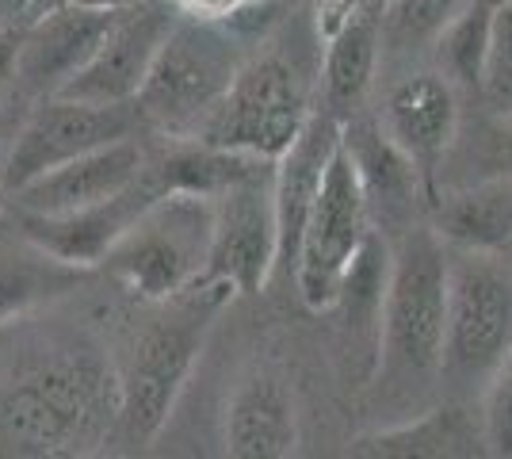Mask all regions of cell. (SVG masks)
Instances as JSON below:
<instances>
[{"mask_svg": "<svg viewBox=\"0 0 512 459\" xmlns=\"http://www.w3.org/2000/svg\"><path fill=\"white\" fill-rule=\"evenodd\" d=\"M119 368L88 337L31 341L0 372V452L85 456L119 429Z\"/></svg>", "mask_w": 512, "mask_h": 459, "instance_id": "1", "label": "cell"}, {"mask_svg": "<svg viewBox=\"0 0 512 459\" xmlns=\"http://www.w3.org/2000/svg\"><path fill=\"white\" fill-rule=\"evenodd\" d=\"M394 245L383 329L375 368L367 375L371 410L386 425L428 414L444 398V341H448V241L421 222Z\"/></svg>", "mask_w": 512, "mask_h": 459, "instance_id": "2", "label": "cell"}, {"mask_svg": "<svg viewBox=\"0 0 512 459\" xmlns=\"http://www.w3.org/2000/svg\"><path fill=\"white\" fill-rule=\"evenodd\" d=\"M234 295L237 291L230 284L203 276L180 295L153 303V318L138 329L127 364L119 368V433L134 448H146L165 429L218 314L230 306Z\"/></svg>", "mask_w": 512, "mask_h": 459, "instance_id": "3", "label": "cell"}, {"mask_svg": "<svg viewBox=\"0 0 512 459\" xmlns=\"http://www.w3.org/2000/svg\"><path fill=\"white\" fill-rule=\"evenodd\" d=\"M321 108V54L310 58L306 46H287L276 39L256 43V50L237 69L234 85L214 108L203 142L222 150H241L279 161L306 123Z\"/></svg>", "mask_w": 512, "mask_h": 459, "instance_id": "4", "label": "cell"}, {"mask_svg": "<svg viewBox=\"0 0 512 459\" xmlns=\"http://www.w3.org/2000/svg\"><path fill=\"white\" fill-rule=\"evenodd\" d=\"M249 31L234 20H214L184 12L172 23L169 39L157 50L146 85L134 108L150 119L165 138H199L214 108L234 85L237 69L245 66Z\"/></svg>", "mask_w": 512, "mask_h": 459, "instance_id": "5", "label": "cell"}, {"mask_svg": "<svg viewBox=\"0 0 512 459\" xmlns=\"http://www.w3.org/2000/svg\"><path fill=\"white\" fill-rule=\"evenodd\" d=\"M211 238L214 199L195 192H165L111 245L100 268L142 303H165L203 280Z\"/></svg>", "mask_w": 512, "mask_h": 459, "instance_id": "6", "label": "cell"}, {"mask_svg": "<svg viewBox=\"0 0 512 459\" xmlns=\"http://www.w3.org/2000/svg\"><path fill=\"white\" fill-rule=\"evenodd\" d=\"M509 349L512 276L497 264V253L451 249L444 394L459 398V402L482 398L493 372L505 364Z\"/></svg>", "mask_w": 512, "mask_h": 459, "instance_id": "7", "label": "cell"}, {"mask_svg": "<svg viewBox=\"0 0 512 459\" xmlns=\"http://www.w3.org/2000/svg\"><path fill=\"white\" fill-rule=\"evenodd\" d=\"M371 234H375V219L363 196L360 173L352 165V153L344 150L341 138V150L329 161L314 215L302 234L299 268H295V287H299L302 303L310 310H329L337 303L344 276Z\"/></svg>", "mask_w": 512, "mask_h": 459, "instance_id": "8", "label": "cell"}, {"mask_svg": "<svg viewBox=\"0 0 512 459\" xmlns=\"http://www.w3.org/2000/svg\"><path fill=\"white\" fill-rule=\"evenodd\" d=\"M214 199V238L207 280L230 284L237 295H256L276 276L279 222H276V161L260 165L222 188Z\"/></svg>", "mask_w": 512, "mask_h": 459, "instance_id": "9", "label": "cell"}, {"mask_svg": "<svg viewBox=\"0 0 512 459\" xmlns=\"http://www.w3.org/2000/svg\"><path fill=\"white\" fill-rule=\"evenodd\" d=\"M134 131L130 104H88L73 96H39V104L23 115V127L4 161V184L16 192L35 176L58 169L73 157L100 150L107 142H119Z\"/></svg>", "mask_w": 512, "mask_h": 459, "instance_id": "10", "label": "cell"}, {"mask_svg": "<svg viewBox=\"0 0 512 459\" xmlns=\"http://www.w3.org/2000/svg\"><path fill=\"white\" fill-rule=\"evenodd\" d=\"M176 16H180L176 0H138L123 8L107 27L96 54L65 81L58 96L88 104H134Z\"/></svg>", "mask_w": 512, "mask_h": 459, "instance_id": "11", "label": "cell"}, {"mask_svg": "<svg viewBox=\"0 0 512 459\" xmlns=\"http://www.w3.org/2000/svg\"><path fill=\"white\" fill-rule=\"evenodd\" d=\"M344 150L352 153V165L360 173L375 230H383L394 241L425 222L432 207V188L425 173L413 165V157L386 134L379 119H367V115L344 119Z\"/></svg>", "mask_w": 512, "mask_h": 459, "instance_id": "12", "label": "cell"}, {"mask_svg": "<svg viewBox=\"0 0 512 459\" xmlns=\"http://www.w3.org/2000/svg\"><path fill=\"white\" fill-rule=\"evenodd\" d=\"M459 88L451 85L440 69H406L386 88L383 123L386 134L413 157V165L425 173L432 199L440 192V169L448 161L451 146L459 138ZM432 211V207H428Z\"/></svg>", "mask_w": 512, "mask_h": 459, "instance_id": "13", "label": "cell"}, {"mask_svg": "<svg viewBox=\"0 0 512 459\" xmlns=\"http://www.w3.org/2000/svg\"><path fill=\"white\" fill-rule=\"evenodd\" d=\"M321 31V108L337 119L360 115L383 66V12L360 0H325Z\"/></svg>", "mask_w": 512, "mask_h": 459, "instance_id": "14", "label": "cell"}, {"mask_svg": "<svg viewBox=\"0 0 512 459\" xmlns=\"http://www.w3.org/2000/svg\"><path fill=\"white\" fill-rule=\"evenodd\" d=\"M123 8H96L81 0H58L27 23L16 85L31 96H54L96 54L107 27Z\"/></svg>", "mask_w": 512, "mask_h": 459, "instance_id": "15", "label": "cell"}, {"mask_svg": "<svg viewBox=\"0 0 512 459\" xmlns=\"http://www.w3.org/2000/svg\"><path fill=\"white\" fill-rule=\"evenodd\" d=\"M150 169V153L138 146V138L127 134L119 142H107L100 150L73 157L50 173L35 176L31 184H23L12 192V203L23 215H65V211H81L100 199H111L127 192L130 184H138Z\"/></svg>", "mask_w": 512, "mask_h": 459, "instance_id": "16", "label": "cell"}, {"mask_svg": "<svg viewBox=\"0 0 512 459\" xmlns=\"http://www.w3.org/2000/svg\"><path fill=\"white\" fill-rule=\"evenodd\" d=\"M157 196H165V192H161V184H157L150 165L146 176L138 184H130L127 192L100 199L92 207L65 211V215H23V211H16V219L54 257L77 264V268H100L104 257L111 253V245L127 234L130 226H134V219Z\"/></svg>", "mask_w": 512, "mask_h": 459, "instance_id": "17", "label": "cell"}, {"mask_svg": "<svg viewBox=\"0 0 512 459\" xmlns=\"http://www.w3.org/2000/svg\"><path fill=\"white\" fill-rule=\"evenodd\" d=\"M344 123L325 108L314 111L306 131L291 142V150L276 161V222H279V264L276 272L299 268V249L306 222L314 215V203L329 173L333 153L341 150Z\"/></svg>", "mask_w": 512, "mask_h": 459, "instance_id": "18", "label": "cell"}, {"mask_svg": "<svg viewBox=\"0 0 512 459\" xmlns=\"http://www.w3.org/2000/svg\"><path fill=\"white\" fill-rule=\"evenodd\" d=\"M299 448V414L283 379L256 368L226 406V452L234 459H283Z\"/></svg>", "mask_w": 512, "mask_h": 459, "instance_id": "19", "label": "cell"}, {"mask_svg": "<svg viewBox=\"0 0 512 459\" xmlns=\"http://www.w3.org/2000/svg\"><path fill=\"white\" fill-rule=\"evenodd\" d=\"M88 268L54 257L20 226H0V329L23 322L31 310L46 306L81 284Z\"/></svg>", "mask_w": 512, "mask_h": 459, "instance_id": "20", "label": "cell"}, {"mask_svg": "<svg viewBox=\"0 0 512 459\" xmlns=\"http://www.w3.org/2000/svg\"><path fill=\"white\" fill-rule=\"evenodd\" d=\"M428 222L451 249L501 253L512 245V180L482 176L463 188L436 192Z\"/></svg>", "mask_w": 512, "mask_h": 459, "instance_id": "21", "label": "cell"}, {"mask_svg": "<svg viewBox=\"0 0 512 459\" xmlns=\"http://www.w3.org/2000/svg\"><path fill=\"white\" fill-rule=\"evenodd\" d=\"M352 456H467L474 452V433L463 421V410L455 406H432L428 414L398 421V425H383L375 433L360 437L352 448Z\"/></svg>", "mask_w": 512, "mask_h": 459, "instance_id": "22", "label": "cell"}, {"mask_svg": "<svg viewBox=\"0 0 512 459\" xmlns=\"http://www.w3.org/2000/svg\"><path fill=\"white\" fill-rule=\"evenodd\" d=\"M470 0H390L383 8V66L432 58L440 35L467 12Z\"/></svg>", "mask_w": 512, "mask_h": 459, "instance_id": "23", "label": "cell"}, {"mask_svg": "<svg viewBox=\"0 0 512 459\" xmlns=\"http://www.w3.org/2000/svg\"><path fill=\"white\" fill-rule=\"evenodd\" d=\"M490 20L493 8L470 0L467 12L451 23L448 31L440 35V43L432 50V66L440 69L444 77H451V85L467 88L482 96V69H486V46H490Z\"/></svg>", "mask_w": 512, "mask_h": 459, "instance_id": "24", "label": "cell"}, {"mask_svg": "<svg viewBox=\"0 0 512 459\" xmlns=\"http://www.w3.org/2000/svg\"><path fill=\"white\" fill-rule=\"evenodd\" d=\"M482 100L493 111H512V4L493 8L486 69H482Z\"/></svg>", "mask_w": 512, "mask_h": 459, "instance_id": "25", "label": "cell"}, {"mask_svg": "<svg viewBox=\"0 0 512 459\" xmlns=\"http://www.w3.org/2000/svg\"><path fill=\"white\" fill-rule=\"evenodd\" d=\"M482 440L486 452L512 459V349L482 391Z\"/></svg>", "mask_w": 512, "mask_h": 459, "instance_id": "26", "label": "cell"}, {"mask_svg": "<svg viewBox=\"0 0 512 459\" xmlns=\"http://www.w3.org/2000/svg\"><path fill=\"white\" fill-rule=\"evenodd\" d=\"M27 23H8L0 20V92L16 81V69H20V46Z\"/></svg>", "mask_w": 512, "mask_h": 459, "instance_id": "27", "label": "cell"}, {"mask_svg": "<svg viewBox=\"0 0 512 459\" xmlns=\"http://www.w3.org/2000/svg\"><path fill=\"white\" fill-rule=\"evenodd\" d=\"M184 12H195V16H234L237 8H249V4H260V0H176Z\"/></svg>", "mask_w": 512, "mask_h": 459, "instance_id": "28", "label": "cell"}, {"mask_svg": "<svg viewBox=\"0 0 512 459\" xmlns=\"http://www.w3.org/2000/svg\"><path fill=\"white\" fill-rule=\"evenodd\" d=\"M50 4H58V0H0V20L31 23L35 16H43Z\"/></svg>", "mask_w": 512, "mask_h": 459, "instance_id": "29", "label": "cell"}, {"mask_svg": "<svg viewBox=\"0 0 512 459\" xmlns=\"http://www.w3.org/2000/svg\"><path fill=\"white\" fill-rule=\"evenodd\" d=\"M20 127H23V115H16L12 104H4V100H0V169H4L8 153H12V142H16Z\"/></svg>", "mask_w": 512, "mask_h": 459, "instance_id": "30", "label": "cell"}, {"mask_svg": "<svg viewBox=\"0 0 512 459\" xmlns=\"http://www.w3.org/2000/svg\"><path fill=\"white\" fill-rule=\"evenodd\" d=\"M81 4H96V8H130L138 0H81Z\"/></svg>", "mask_w": 512, "mask_h": 459, "instance_id": "31", "label": "cell"}, {"mask_svg": "<svg viewBox=\"0 0 512 459\" xmlns=\"http://www.w3.org/2000/svg\"><path fill=\"white\" fill-rule=\"evenodd\" d=\"M8 199H12V192H8V184H4V176H0V211H4Z\"/></svg>", "mask_w": 512, "mask_h": 459, "instance_id": "32", "label": "cell"}, {"mask_svg": "<svg viewBox=\"0 0 512 459\" xmlns=\"http://www.w3.org/2000/svg\"><path fill=\"white\" fill-rule=\"evenodd\" d=\"M360 4H367V8H375V12H383L390 0H360Z\"/></svg>", "mask_w": 512, "mask_h": 459, "instance_id": "33", "label": "cell"}, {"mask_svg": "<svg viewBox=\"0 0 512 459\" xmlns=\"http://www.w3.org/2000/svg\"><path fill=\"white\" fill-rule=\"evenodd\" d=\"M478 4H486V8H501V4H512V0H478Z\"/></svg>", "mask_w": 512, "mask_h": 459, "instance_id": "34", "label": "cell"}]
</instances>
